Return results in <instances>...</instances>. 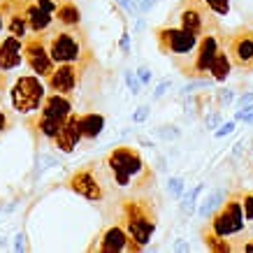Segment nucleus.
I'll return each instance as SVG.
<instances>
[{"label": "nucleus", "instance_id": "nucleus-45", "mask_svg": "<svg viewBox=\"0 0 253 253\" xmlns=\"http://www.w3.org/2000/svg\"><path fill=\"white\" fill-rule=\"evenodd\" d=\"M2 26H5V23H2V14H0V31H2Z\"/></svg>", "mask_w": 253, "mask_h": 253}, {"label": "nucleus", "instance_id": "nucleus-37", "mask_svg": "<svg viewBox=\"0 0 253 253\" xmlns=\"http://www.w3.org/2000/svg\"><path fill=\"white\" fill-rule=\"evenodd\" d=\"M119 44H121V51H123V54H128V51H130V33L123 31L121 42H119Z\"/></svg>", "mask_w": 253, "mask_h": 253}, {"label": "nucleus", "instance_id": "nucleus-9", "mask_svg": "<svg viewBox=\"0 0 253 253\" xmlns=\"http://www.w3.org/2000/svg\"><path fill=\"white\" fill-rule=\"evenodd\" d=\"M225 51H228L235 68L244 70V72H253V28H244V31L235 33Z\"/></svg>", "mask_w": 253, "mask_h": 253}, {"label": "nucleus", "instance_id": "nucleus-23", "mask_svg": "<svg viewBox=\"0 0 253 253\" xmlns=\"http://www.w3.org/2000/svg\"><path fill=\"white\" fill-rule=\"evenodd\" d=\"M205 246H207L209 251H216V253H228V251H232V246L225 242V237H221V235H214L211 230L205 235Z\"/></svg>", "mask_w": 253, "mask_h": 253}, {"label": "nucleus", "instance_id": "nucleus-16", "mask_svg": "<svg viewBox=\"0 0 253 253\" xmlns=\"http://www.w3.org/2000/svg\"><path fill=\"white\" fill-rule=\"evenodd\" d=\"M128 232L123 230L121 225H112L107 230L102 232L100 237V244H98V251L102 253H121V251H128Z\"/></svg>", "mask_w": 253, "mask_h": 253}, {"label": "nucleus", "instance_id": "nucleus-30", "mask_svg": "<svg viewBox=\"0 0 253 253\" xmlns=\"http://www.w3.org/2000/svg\"><path fill=\"white\" fill-rule=\"evenodd\" d=\"M126 86L130 88L132 95H137V93H139V86H142V82L137 79V75H135V72H130V70L126 72Z\"/></svg>", "mask_w": 253, "mask_h": 253}, {"label": "nucleus", "instance_id": "nucleus-40", "mask_svg": "<svg viewBox=\"0 0 253 253\" xmlns=\"http://www.w3.org/2000/svg\"><path fill=\"white\" fill-rule=\"evenodd\" d=\"M218 121H221V116H218V114L207 116V128H216V126H218Z\"/></svg>", "mask_w": 253, "mask_h": 253}, {"label": "nucleus", "instance_id": "nucleus-6", "mask_svg": "<svg viewBox=\"0 0 253 253\" xmlns=\"http://www.w3.org/2000/svg\"><path fill=\"white\" fill-rule=\"evenodd\" d=\"M211 232L221 235V237H230L244 230V211H242V200L230 198L225 205L218 207V211L211 218Z\"/></svg>", "mask_w": 253, "mask_h": 253}, {"label": "nucleus", "instance_id": "nucleus-22", "mask_svg": "<svg viewBox=\"0 0 253 253\" xmlns=\"http://www.w3.org/2000/svg\"><path fill=\"white\" fill-rule=\"evenodd\" d=\"M225 202V191H214L211 195H209L207 200H202V205H200V209H198V214L205 218V216H209L214 209H218Z\"/></svg>", "mask_w": 253, "mask_h": 253}, {"label": "nucleus", "instance_id": "nucleus-17", "mask_svg": "<svg viewBox=\"0 0 253 253\" xmlns=\"http://www.w3.org/2000/svg\"><path fill=\"white\" fill-rule=\"evenodd\" d=\"M23 16H26V21H28V31L31 33L49 31V26L54 21V14L46 12V9H42L38 2H28V5L23 7Z\"/></svg>", "mask_w": 253, "mask_h": 253}, {"label": "nucleus", "instance_id": "nucleus-12", "mask_svg": "<svg viewBox=\"0 0 253 253\" xmlns=\"http://www.w3.org/2000/svg\"><path fill=\"white\" fill-rule=\"evenodd\" d=\"M46 86L54 93H70L77 88V63H58L49 75H46Z\"/></svg>", "mask_w": 253, "mask_h": 253}, {"label": "nucleus", "instance_id": "nucleus-8", "mask_svg": "<svg viewBox=\"0 0 253 253\" xmlns=\"http://www.w3.org/2000/svg\"><path fill=\"white\" fill-rule=\"evenodd\" d=\"M23 61L28 63V68L38 75V77H46L51 70L56 68L54 58L46 49V42L42 38V33H35L33 38L23 40Z\"/></svg>", "mask_w": 253, "mask_h": 253}, {"label": "nucleus", "instance_id": "nucleus-26", "mask_svg": "<svg viewBox=\"0 0 253 253\" xmlns=\"http://www.w3.org/2000/svg\"><path fill=\"white\" fill-rule=\"evenodd\" d=\"M205 2H207V7H209V12H211V14H216V16H228L232 0H205Z\"/></svg>", "mask_w": 253, "mask_h": 253}, {"label": "nucleus", "instance_id": "nucleus-18", "mask_svg": "<svg viewBox=\"0 0 253 253\" xmlns=\"http://www.w3.org/2000/svg\"><path fill=\"white\" fill-rule=\"evenodd\" d=\"M54 19L61 23L63 28H77L79 21H82V12H79V7L72 0H63L61 5L56 7Z\"/></svg>", "mask_w": 253, "mask_h": 253}, {"label": "nucleus", "instance_id": "nucleus-1", "mask_svg": "<svg viewBox=\"0 0 253 253\" xmlns=\"http://www.w3.org/2000/svg\"><path fill=\"white\" fill-rule=\"evenodd\" d=\"M123 211H126L128 237L137 242L139 246H146L156 232V216L149 211L146 200H128L123 205Z\"/></svg>", "mask_w": 253, "mask_h": 253}, {"label": "nucleus", "instance_id": "nucleus-31", "mask_svg": "<svg viewBox=\"0 0 253 253\" xmlns=\"http://www.w3.org/2000/svg\"><path fill=\"white\" fill-rule=\"evenodd\" d=\"M235 119L244 123H253V105H242V109L235 114Z\"/></svg>", "mask_w": 253, "mask_h": 253}, {"label": "nucleus", "instance_id": "nucleus-29", "mask_svg": "<svg viewBox=\"0 0 253 253\" xmlns=\"http://www.w3.org/2000/svg\"><path fill=\"white\" fill-rule=\"evenodd\" d=\"M119 5L123 7V12L126 14H130V16H142L139 14V5H137V0H116Z\"/></svg>", "mask_w": 253, "mask_h": 253}, {"label": "nucleus", "instance_id": "nucleus-33", "mask_svg": "<svg viewBox=\"0 0 253 253\" xmlns=\"http://www.w3.org/2000/svg\"><path fill=\"white\" fill-rule=\"evenodd\" d=\"M137 79H139V82H142V86L151 84V70L146 68V65H142V68L137 70Z\"/></svg>", "mask_w": 253, "mask_h": 253}, {"label": "nucleus", "instance_id": "nucleus-4", "mask_svg": "<svg viewBox=\"0 0 253 253\" xmlns=\"http://www.w3.org/2000/svg\"><path fill=\"white\" fill-rule=\"evenodd\" d=\"M46 49L54 58V63H79L82 61V54H84V44H82V38H79L77 31L72 28H65V31H58L51 35V40L46 42Z\"/></svg>", "mask_w": 253, "mask_h": 253}, {"label": "nucleus", "instance_id": "nucleus-24", "mask_svg": "<svg viewBox=\"0 0 253 253\" xmlns=\"http://www.w3.org/2000/svg\"><path fill=\"white\" fill-rule=\"evenodd\" d=\"M65 121H61V119H49V116H40V121H38V128L40 132L44 135L46 139H51L58 132V128H61Z\"/></svg>", "mask_w": 253, "mask_h": 253}, {"label": "nucleus", "instance_id": "nucleus-2", "mask_svg": "<svg viewBox=\"0 0 253 253\" xmlns=\"http://www.w3.org/2000/svg\"><path fill=\"white\" fill-rule=\"evenodd\" d=\"M9 98H12V105H14L19 114H33L44 102L46 86L42 82V77H38V75H23L14 82L12 91H9Z\"/></svg>", "mask_w": 253, "mask_h": 253}, {"label": "nucleus", "instance_id": "nucleus-42", "mask_svg": "<svg viewBox=\"0 0 253 253\" xmlns=\"http://www.w3.org/2000/svg\"><path fill=\"white\" fill-rule=\"evenodd\" d=\"M221 100L225 102V105H230V102H232V93L230 91H221Z\"/></svg>", "mask_w": 253, "mask_h": 253}, {"label": "nucleus", "instance_id": "nucleus-5", "mask_svg": "<svg viewBox=\"0 0 253 253\" xmlns=\"http://www.w3.org/2000/svg\"><path fill=\"white\" fill-rule=\"evenodd\" d=\"M198 35L184 31L181 26L179 28H172V26H163L156 31V42H158V49L163 54H174V56H186L191 54L193 49L198 46Z\"/></svg>", "mask_w": 253, "mask_h": 253}, {"label": "nucleus", "instance_id": "nucleus-20", "mask_svg": "<svg viewBox=\"0 0 253 253\" xmlns=\"http://www.w3.org/2000/svg\"><path fill=\"white\" fill-rule=\"evenodd\" d=\"M230 72H232L230 56H228L225 49H218L214 56V61H211V65H209V75H211L214 82H225V79L230 77Z\"/></svg>", "mask_w": 253, "mask_h": 253}, {"label": "nucleus", "instance_id": "nucleus-36", "mask_svg": "<svg viewBox=\"0 0 253 253\" xmlns=\"http://www.w3.org/2000/svg\"><path fill=\"white\" fill-rule=\"evenodd\" d=\"M207 86H209L207 79H198V82H191V84H186L184 93H193L195 88H207Z\"/></svg>", "mask_w": 253, "mask_h": 253}, {"label": "nucleus", "instance_id": "nucleus-15", "mask_svg": "<svg viewBox=\"0 0 253 253\" xmlns=\"http://www.w3.org/2000/svg\"><path fill=\"white\" fill-rule=\"evenodd\" d=\"M70 114H72V102H70V98L63 95V93L46 95L44 102H42V107H40V116H49V119H61V121H65Z\"/></svg>", "mask_w": 253, "mask_h": 253}, {"label": "nucleus", "instance_id": "nucleus-25", "mask_svg": "<svg viewBox=\"0 0 253 253\" xmlns=\"http://www.w3.org/2000/svg\"><path fill=\"white\" fill-rule=\"evenodd\" d=\"M202 191H205V186L198 184L195 188H191V191L186 193V195H181V209H184L186 214H193V211H195V202H198Z\"/></svg>", "mask_w": 253, "mask_h": 253}, {"label": "nucleus", "instance_id": "nucleus-41", "mask_svg": "<svg viewBox=\"0 0 253 253\" xmlns=\"http://www.w3.org/2000/svg\"><path fill=\"white\" fill-rule=\"evenodd\" d=\"M5 128H7V116H5V112L0 109V132L5 130Z\"/></svg>", "mask_w": 253, "mask_h": 253}, {"label": "nucleus", "instance_id": "nucleus-44", "mask_svg": "<svg viewBox=\"0 0 253 253\" xmlns=\"http://www.w3.org/2000/svg\"><path fill=\"white\" fill-rule=\"evenodd\" d=\"M244 251H253V242H246V244H244Z\"/></svg>", "mask_w": 253, "mask_h": 253}, {"label": "nucleus", "instance_id": "nucleus-27", "mask_svg": "<svg viewBox=\"0 0 253 253\" xmlns=\"http://www.w3.org/2000/svg\"><path fill=\"white\" fill-rule=\"evenodd\" d=\"M168 193L172 198H181V195H184V179H181V176H169Z\"/></svg>", "mask_w": 253, "mask_h": 253}, {"label": "nucleus", "instance_id": "nucleus-43", "mask_svg": "<svg viewBox=\"0 0 253 253\" xmlns=\"http://www.w3.org/2000/svg\"><path fill=\"white\" fill-rule=\"evenodd\" d=\"M174 249H176V251H186V249H188V244H184V242H176Z\"/></svg>", "mask_w": 253, "mask_h": 253}, {"label": "nucleus", "instance_id": "nucleus-34", "mask_svg": "<svg viewBox=\"0 0 253 253\" xmlns=\"http://www.w3.org/2000/svg\"><path fill=\"white\" fill-rule=\"evenodd\" d=\"M146 116H149V107H146V105H142V107H137V112L132 114V123H144Z\"/></svg>", "mask_w": 253, "mask_h": 253}, {"label": "nucleus", "instance_id": "nucleus-3", "mask_svg": "<svg viewBox=\"0 0 253 253\" xmlns=\"http://www.w3.org/2000/svg\"><path fill=\"white\" fill-rule=\"evenodd\" d=\"M107 168L112 172V176H114L116 184L126 188V186H130V181L135 176L144 172V161H142L137 149H132V146H119L114 151H109Z\"/></svg>", "mask_w": 253, "mask_h": 253}, {"label": "nucleus", "instance_id": "nucleus-35", "mask_svg": "<svg viewBox=\"0 0 253 253\" xmlns=\"http://www.w3.org/2000/svg\"><path fill=\"white\" fill-rule=\"evenodd\" d=\"M235 130V121H228V123H223V126H218V130L214 132L216 137H225V135H230V132Z\"/></svg>", "mask_w": 253, "mask_h": 253}, {"label": "nucleus", "instance_id": "nucleus-38", "mask_svg": "<svg viewBox=\"0 0 253 253\" xmlns=\"http://www.w3.org/2000/svg\"><path fill=\"white\" fill-rule=\"evenodd\" d=\"M14 239H16V242H14V251H23V249H26V235H23V232H19Z\"/></svg>", "mask_w": 253, "mask_h": 253}, {"label": "nucleus", "instance_id": "nucleus-7", "mask_svg": "<svg viewBox=\"0 0 253 253\" xmlns=\"http://www.w3.org/2000/svg\"><path fill=\"white\" fill-rule=\"evenodd\" d=\"M179 26L198 38L202 33H207L209 28H214L207 2L205 0H184L179 5Z\"/></svg>", "mask_w": 253, "mask_h": 253}, {"label": "nucleus", "instance_id": "nucleus-19", "mask_svg": "<svg viewBox=\"0 0 253 253\" xmlns=\"http://www.w3.org/2000/svg\"><path fill=\"white\" fill-rule=\"evenodd\" d=\"M105 128V116L102 114H79V130L82 139H95Z\"/></svg>", "mask_w": 253, "mask_h": 253}, {"label": "nucleus", "instance_id": "nucleus-21", "mask_svg": "<svg viewBox=\"0 0 253 253\" xmlns=\"http://www.w3.org/2000/svg\"><path fill=\"white\" fill-rule=\"evenodd\" d=\"M7 33L19 40L28 38V21H26L23 12H9L7 14Z\"/></svg>", "mask_w": 253, "mask_h": 253}, {"label": "nucleus", "instance_id": "nucleus-11", "mask_svg": "<svg viewBox=\"0 0 253 253\" xmlns=\"http://www.w3.org/2000/svg\"><path fill=\"white\" fill-rule=\"evenodd\" d=\"M70 188L82 195V198L91 200V202H100V200L105 198V191H102V184H100V179L93 174V169H79L75 174L70 176Z\"/></svg>", "mask_w": 253, "mask_h": 253}, {"label": "nucleus", "instance_id": "nucleus-28", "mask_svg": "<svg viewBox=\"0 0 253 253\" xmlns=\"http://www.w3.org/2000/svg\"><path fill=\"white\" fill-rule=\"evenodd\" d=\"M242 211H244V218L253 223V193H246L242 198Z\"/></svg>", "mask_w": 253, "mask_h": 253}, {"label": "nucleus", "instance_id": "nucleus-46", "mask_svg": "<svg viewBox=\"0 0 253 253\" xmlns=\"http://www.w3.org/2000/svg\"><path fill=\"white\" fill-rule=\"evenodd\" d=\"M2 246H5V239H0V249H2Z\"/></svg>", "mask_w": 253, "mask_h": 253}, {"label": "nucleus", "instance_id": "nucleus-14", "mask_svg": "<svg viewBox=\"0 0 253 253\" xmlns=\"http://www.w3.org/2000/svg\"><path fill=\"white\" fill-rule=\"evenodd\" d=\"M23 63V40L7 35L0 40V72L16 70Z\"/></svg>", "mask_w": 253, "mask_h": 253}, {"label": "nucleus", "instance_id": "nucleus-39", "mask_svg": "<svg viewBox=\"0 0 253 253\" xmlns=\"http://www.w3.org/2000/svg\"><path fill=\"white\" fill-rule=\"evenodd\" d=\"M251 102H253V93H244V95L237 100L239 107H242V105H251Z\"/></svg>", "mask_w": 253, "mask_h": 253}, {"label": "nucleus", "instance_id": "nucleus-13", "mask_svg": "<svg viewBox=\"0 0 253 253\" xmlns=\"http://www.w3.org/2000/svg\"><path fill=\"white\" fill-rule=\"evenodd\" d=\"M51 142H54V146L58 149V151H63V154H72V151H75V146L82 142L79 114H75V112H72V114L65 119V123L58 128V132L51 137Z\"/></svg>", "mask_w": 253, "mask_h": 253}, {"label": "nucleus", "instance_id": "nucleus-32", "mask_svg": "<svg viewBox=\"0 0 253 253\" xmlns=\"http://www.w3.org/2000/svg\"><path fill=\"white\" fill-rule=\"evenodd\" d=\"M168 88H169V79H163L161 84L156 86V91H154V95H151V100H161L165 93H168Z\"/></svg>", "mask_w": 253, "mask_h": 253}, {"label": "nucleus", "instance_id": "nucleus-10", "mask_svg": "<svg viewBox=\"0 0 253 253\" xmlns=\"http://www.w3.org/2000/svg\"><path fill=\"white\" fill-rule=\"evenodd\" d=\"M195 49H198V51H195V61H193V65L191 68H184V75H188V77H200V75H207L209 72V65H211V61H214L216 51L221 49V46H218L216 33H211V31L202 33Z\"/></svg>", "mask_w": 253, "mask_h": 253}]
</instances>
